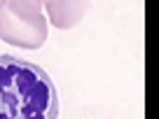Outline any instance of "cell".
Returning <instances> with one entry per match:
<instances>
[{
    "mask_svg": "<svg viewBox=\"0 0 159 119\" xmlns=\"http://www.w3.org/2000/svg\"><path fill=\"white\" fill-rule=\"evenodd\" d=\"M0 119H59V91L38 63L0 54Z\"/></svg>",
    "mask_w": 159,
    "mask_h": 119,
    "instance_id": "cell-1",
    "label": "cell"
},
{
    "mask_svg": "<svg viewBox=\"0 0 159 119\" xmlns=\"http://www.w3.org/2000/svg\"><path fill=\"white\" fill-rule=\"evenodd\" d=\"M0 40L19 49H40L47 42V19L42 14V2H0Z\"/></svg>",
    "mask_w": 159,
    "mask_h": 119,
    "instance_id": "cell-2",
    "label": "cell"
},
{
    "mask_svg": "<svg viewBox=\"0 0 159 119\" xmlns=\"http://www.w3.org/2000/svg\"><path fill=\"white\" fill-rule=\"evenodd\" d=\"M47 10V14H49V21L56 26V28L61 30H68L73 28L75 24H80L82 21V16H84L87 12V2H75V0H47L45 5H42Z\"/></svg>",
    "mask_w": 159,
    "mask_h": 119,
    "instance_id": "cell-3",
    "label": "cell"
}]
</instances>
